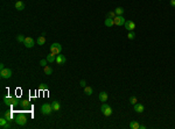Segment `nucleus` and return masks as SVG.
I'll use <instances>...</instances> for the list:
<instances>
[{"mask_svg":"<svg viewBox=\"0 0 175 129\" xmlns=\"http://www.w3.org/2000/svg\"><path fill=\"white\" fill-rule=\"evenodd\" d=\"M12 75H13V72H12V70L8 69V67H5L4 70L0 71V77H1L2 79H8V78L12 77Z\"/></svg>","mask_w":175,"mask_h":129,"instance_id":"obj_5","label":"nucleus"},{"mask_svg":"<svg viewBox=\"0 0 175 129\" xmlns=\"http://www.w3.org/2000/svg\"><path fill=\"white\" fill-rule=\"evenodd\" d=\"M114 12H116V14H117V15H123L125 11H124V8H123V7H117Z\"/></svg>","mask_w":175,"mask_h":129,"instance_id":"obj_21","label":"nucleus"},{"mask_svg":"<svg viewBox=\"0 0 175 129\" xmlns=\"http://www.w3.org/2000/svg\"><path fill=\"white\" fill-rule=\"evenodd\" d=\"M15 122H16V125H19L20 127H23V126L27 125V117H26L25 114H20V115L16 116Z\"/></svg>","mask_w":175,"mask_h":129,"instance_id":"obj_4","label":"nucleus"},{"mask_svg":"<svg viewBox=\"0 0 175 129\" xmlns=\"http://www.w3.org/2000/svg\"><path fill=\"white\" fill-rule=\"evenodd\" d=\"M80 85H81V87H83V89H84V87L86 86V81L84 79H82L81 81H80Z\"/></svg>","mask_w":175,"mask_h":129,"instance_id":"obj_30","label":"nucleus"},{"mask_svg":"<svg viewBox=\"0 0 175 129\" xmlns=\"http://www.w3.org/2000/svg\"><path fill=\"white\" fill-rule=\"evenodd\" d=\"M105 26L106 27H109V28H111L112 26H114V21H113V19H109V18H106L105 19Z\"/></svg>","mask_w":175,"mask_h":129,"instance_id":"obj_17","label":"nucleus"},{"mask_svg":"<svg viewBox=\"0 0 175 129\" xmlns=\"http://www.w3.org/2000/svg\"><path fill=\"white\" fill-rule=\"evenodd\" d=\"M21 106H22L23 108H28V107H29V100H27V99L22 100V101H21Z\"/></svg>","mask_w":175,"mask_h":129,"instance_id":"obj_24","label":"nucleus"},{"mask_svg":"<svg viewBox=\"0 0 175 129\" xmlns=\"http://www.w3.org/2000/svg\"><path fill=\"white\" fill-rule=\"evenodd\" d=\"M39 89L41 90V91H43V90H47L48 89V87H47V85H41L40 87H39Z\"/></svg>","mask_w":175,"mask_h":129,"instance_id":"obj_32","label":"nucleus"},{"mask_svg":"<svg viewBox=\"0 0 175 129\" xmlns=\"http://www.w3.org/2000/svg\"><path fill=\"white\" fill-rule=\"evenodd\" d=\"M116 16H117L116 12H109V13L106 14V18H109V19H114Z\"/></svg>","mask_w":175,"mask_h":129,"instance_id":"obj_25","label":"nucleus"},{"mask_svg":"<svg viewBox=\"0 0 175 129\" xmlns=\"http://www.w3.org/2000/svg\"><path fill=\"white\" fill-rule=\"evenodd\" d=\"M65 62H67V58H65V56H63L62 53H58V55H56V64H58V65H63Z\"/></svg>","mask_w":175,"mask_h":129,"instance_id":"obj_9","label":"nucleus"},{"mask_svg":"<svg viewBox=\"0 0 175 129\" xmlns=\"http://www.w3.org/2000/svg\"><path fill=\"white\" fill-rule=\"evenodd\" d=\"M125 28L127 29L128 31H133L135 29V23L133 22V21H131V20H128V21H126L125 22Z\"/></svg>","mask_w":175,"mask_h":129,"instance_id":"obj_10","label":"nucleus"},{"mask_svg":"<svg viewBox=\"0 0 175 129\" xmlns=\"http://www.w3.org/2000/svg\"><path fill=\"white\" fill-rule=\"evenodd\" d=\"M47 63H49L48 61H47V58H46V59H41V61H40V65L45 67V66H47Z\"/></svg>","mask_w":175,"mask_h":129,"instance_id":"obj_28","label":"nucleus"},{"mask_svg":"<svg viewBox=\"0 0 175 129\" xmlns=\"http://www.w3.org/2000/svg\"><path fill=\"white\" fill-rule=\"evenodd\" d=\"M127 37H128V40H133V39L135 37V33H134V31H128Z\"/></svg>","mask_w":175,"mask_h":129,"instance_id":"obj_26","label":"nucleus"},{"mask_svg":"<svg viewBox=\"0 0 175 129\" xmlns=\"http://www.w3.org/2000/svg\"><path fill=\"white\" fill-rule=\"evenodd\" d=\"M98 98H99V100H100L102 103H106V100H108V98H109V95H108V93H106V92H100V93H99V95H98Z\"/></svg>","mask_w":175,"mask_h":129,"instance_id":"obj_11","label":"nucleus"},{"mask_svg":"<svg viewBox=\"0 0 175 129\" xmlns=\"http://www.w3.org/2000/svg\"><path fill=\"white\" fill-rule=\"evenodd\" d=\"M146 128V126L145 125H140V129H145Z\"/></svg>","mask_w":175,"mask_h":129,"instance_id":"obj_35","label":"nucleus"},{"mask_svg":"<svg viewBox=\"0 0 175 129\" xmlns=\"http://www.w3.org/2000/svg\"><path fill=\"white\" fill-rule=\"evenodd\" d=\"M50 52L54 53V55H58V53L62 52V45L60 43H53L50 45Z\"/></svg>","mask_w":175,"mask_h":129,"instance_id":"obj_3","label":"nucleus"},{"mask_svg":"<svg viewBox=\"0 0 175 129\" xmlns=\"http://www.w3.org/2000/svg\"><path fill=\"white\" fill-rule=\"evenodd\" d=\"M36 43L39 45H43L46 43V37H45V35H41V36H39L37 37V40H36Z\"/></svg>","mask_w":175,"mask_h":129,"instance_id":"obj_16","label":"nucleus"},{"mask_svg":"<svg viewBox=\"0 0 175 129\" xmlns=\"http://www.w3.org/2000/svg\"><path fill=\"white\" fill-rule=\"evenodd\" d=\"M128 127H130L131 129H139L140 125H139V122H138V121H131Z\"/></svg>","mask_w":175,"mask_h":129,"instance_id":"obj_15","label":"nucleus"},{"mask_svg":"<svg viewBox=\"0 0 175 129\" xmlns=\"http://www.w3.org/2000/svg\"><path fill=\"white\" fill-rule=\"evenodd\" d=\"M130 103H132V105H133V106H134L135 103H138V99L135 98V97H131V98H130Z\"/></svg>","mask_w":175,"mask_h":129,"instance_id":"obj_27","label":"nucleus"},{"mask_svg":"<svg viewBox=\"0 0 175 129\" xmlns=\"http://www.w3.org/2000/svg\"><path fill=\"white\" fill-rule=\"evenodd\" d=\"M51 107H53V109H54V111H58V109L61 108V105H60V101H57V100H55V101H53V103H51Z\"/></svg>","mask_w":175,"mask_h":129,"instance_id":"obj_18","label":"nucleus"},{"mask_svg":"<svg viewBox=\"0 0 175 129\" xmlns=\"http://www.w3.org/2000/svg\"><path fill=\"white\" fill-rule=\"evenodd\" d=\"M9 128H12V126H11V123H9V122H7V123H6V125L2 127V129H9Z\"/></svg>","mask_w":175,"mask_h":129,"instance_id":"obj_31","label":"nucleus"},{"mask_svg":"<svg viewBox=\"0 0 175 129\" xmlns=\"http://www.w3.org/2000/svg\"><path fill=\"white\" fill-rule=\"evenodd\" d=\"M2 116H4V117H6L8 121L12 120V113H11V112H5L4 114H2Z\"/></svg>","mask_w":175,"mask_h":129,"instance_id":"obj_22","label":"nucleus"},{"mask_svg":"<svg viewBox=\"0 0 175 129\" xmlns=\"http://www.w3.org/2000/svg\"><path fill=\"white\" fill-rule=\"evenodd\" d=\"M43 71H45V75H47V76H50V75L53 73V69L47 65V66L43 67Z\"/></svg>","mask_w":175,"mask_h":129,"instance_id":"obj_19","label":"nucleus"},{"mask_svg":"<svg viewBox=\"0 0 175 129\" xmlns=\"http://www.w3.org/2000/svg\"><path fill=\"white\" fill-rule=\"evenodd\" d=\"M7 122H8V120H7L6 117H4V116H1V119H0V127L2 128V127H4V126L6 125Z\"/></svg>","mask_w":175,"mask_h":129,"instance_id":"obj_23","label":"nucleus"},{"mask_svg":"<svg viewBox=\"0 0 175 129\" xmlns=\"http://www.w3.org/2000/svg\"><path fill=\"white\" fill-rule=\"evenodd\" d=\"M5 69V64L4 63H1V64H0V71H1V70H4Z\"/></svg>","mask_w":175,"mask_h":129,"instance_id":"obj_33","label":"nucleus"},{"mask_svg":"<svg viewBox=\"0 0 175 129\" xmlns=\"http://www.w3.org/2000/svg\"><path fill=\"white\" fill-rule=\"evenodd\" d=\"M92 92H94L92 87H90V86H85V87H84V93H85L86 95H91Z\"/></svg>","mask_w":175,"mask_h":129,"instance_id":"obj_20","label":"nucleus"},{"mask_svg":"<svg viewBox=\"0 0 175 129\" xmlns=\"http://www.w3.org/2000/svg\"><path fill=\"white\" fill-rule=\"evenodd\" d=\"M171 6L172 7H175V0H171Z\"/></svg>","mask_w":175,"mask_h":129,"instance_id":"obj_34","label":"nucleus"},{"mask_svg":"<svg viewBox=\"0 0 175 129\" xmlns=\"http://www.w3.org/2000/svg\"><path fill=\"white\" fill-rule=\"evenodd\" d=\"M144 105H141V103H135L134 105V111L137 112V113H143V112H144Z\"/></svg>","mask_w":175,"mask_h":129,"instance_id":"obj_12","label":"nucleus"},{"mask_svg":"<svg viewBox=\"0 0 175 129\" xmlns=\"http://www.w3.org/2000/svg\"><path fill=\"white\" fill-rule=\"evenodd\" d=\"M47 61L49 63H54V62H56V55H54V53H51L50 52L49 55H47Z\"/></svg>","mask_w":175,"mask_h":129,"instance_id":"obj_14","label":"nucleus"},{"mask_svg":"<svg viewBox=\"0 0 175 129\" xmlns=\"http://www.w3.org/2000/svg\"><path fill=\"white\" fill-rule=\"evenodd\" d=\"M25 39H26V37H25L23 35H18V36H16V41H18V42H22V43H23Z\"/></svg>","mask_w":175,"mask_h":129,"instance_id":"obj_29","label":"nucleus"},{"mask_svg":"<svg viewBox=\"0 0 175 129\" xmlns=\"http://www.w3.org/2000/svg\"><path fill=\"white\" fill-rule=\"evenodd\" d=\"M14 6H15V8L18 9V11H23L25 9V4H23L22 1H20V0H18Z\"/></svg>","mask_w":175,"mask_h":129,"instance_id":"obj_13","label":"nucleus"},{"mask_svg":"<svg viewBox=\"0 0 175 129\" xmlns=\"http://www.w3.org/2000/svg\"><path fill=\"white\" fill-rule=\"evenodd\" d=\"M23 44H25L26 48H33L35 45V41L33 40L32 37H26L25 41H23Z\"/></svg>","mask_w":175,"mask_h":129,"instance_id":"obj_8","label":"nucleus"},{"mask_svg":"<svg viewBox=\"0 0 175 129\" xmlns=\"http://www.w3.org/2000/svg\"><path fill=\"white\" fill-rule=\"evenodd\" d=\"M53 107H51V103H43L41 106V113L43 115H50L53 113Z\"/></svg>","mask_w":175,"mask_h":129,"instance_id":"obj_2","label":"nucleus"},{"mask_svg":"<svg viewBox=\"0 0 175 129\" xmlns=\"http://www.w3.org/2000/svg\"><path fill=\"white\" fill-rule=\"evenodd\" d=\"M100 111L103 112V114L105 116H110L111 114H112V108L109 106L108 103H105L102 105V107H100Z\"/></svg>","mask_w":175,"mask_h":129,"instance_id":"obj_6","label":"nucleus"},{"mask_svg":"<svg viewBox=\"0 0 175 129\" xmlns=\"http://www.w3.org/2000/svg\"><path fill=\"white\" fill-rule=\"evenodd\" d=\"M19 98H15V97H4V103L5 105H8V106H15L19 103Z\"/></svg>","mask_w":175,"mask_h":129,"instance_id":"obj_1","label":"nucleus"},{"mask_svg":"<svg viewBox=\"0 0 175 129\" xmlns=\"http://www.w3.org/2000/svg\"><path fill=\"white\" fill-rule=\"evenodd\" d=\"M113 21H114V25L116 26H123V25H125L126 20L124 19L123 15H117L116 18L113 19Z\"/></svg>","mask_w":175,"mask_h":129,"instance_id":"obj_7","label":"nucleus"}]
</instances>
